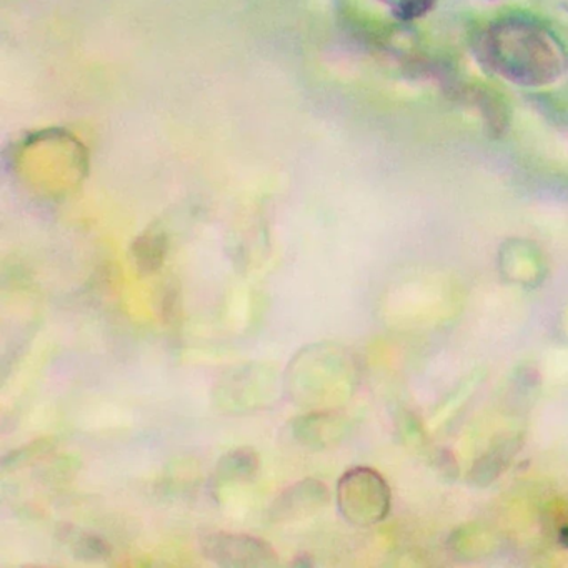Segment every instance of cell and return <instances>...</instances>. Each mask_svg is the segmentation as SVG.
I'll list each match as a JSON object with an SVG mask.
<instances>
[{"mask_svg":"<svg viewBox=\"0 0 568 568\" xmlns=\"http://www.w3.org/2000/svg\"><path fill=\"white\" fill-rule=\"evenodd\" d=\"M351 358L335 345H308L292 358L287 390L304 407H321L352 387Z\"/></svg>","mask_w":568,"mask_h":568,"instance_id":"cell-1","label":"cell"},{"mask_svg":"<svg viewBox=\"0 0 568 568\" xmlns=\"http://www.w3.org/2000/svg\"><path fill=\"white\" fill-rule=\"evenodd\" d=\"M335 500L344 520L355 527H372L390 514V487L371 467H354L345 471L338 478Z\"/></svg>","mask_w":568,"mask_h":568,"instance_id":"cell-2","label":"cell"},{"mask_svg":"<svg viewBox=\"0 0 568 568\" xmlns=\"http://www.w3.org/2000/svg\"><path fill=\"white\" fill-rule=\"evenodd\" d=\"M201 551L209 561L227 568L277 567L278 554L264 538L232 531H211L201 537Z\"/></svg>","mask_w":568,"mask_h":568,"instance_id":"cell-3","label":"cell"},{"mask_svg":"<svg viewBox=\"0 0 568 568\" xmlns=\"http://www.w3.org/2000/svg\"><path fill=\"white\" fill-rule=\"evenodd\" d=\"M331 500V491L324 481L304 478L281 491L267 511L268 521L284 525L305 520L321 511Z\"/></svg>","mask_w":568,"mask_h":568,"instance_id":"cell-4","label":"cell"},{"mask_svg":"<svg viewBox=\"0 0 568 568\" xmlns=\"http://www.w3.org/2000/svg\"><path fill=\"white\" fill-rule=\"evenodd\" d=\"M348 424L335 410H312L291 422L292 438L308 450H325L341 444Z\"/></svg>","mask_w":568,"mask_h":568,"instance_id":"cell-5","label":"cell"},{"mask_svg":"<svg viewBox=\"0 0 568 568\" xmlns=\"http://www.w3.org/2000/svg\"><path fill=\"white\" fill-rule=\"evenodd\" d=\"M261 455L255 448L239 447L219 458L214 470L215 485H244L261 474Z\"/></svg>","mask_w":568,"mask_h":568,"instance_id":"cell-6","label":"cell"},{"mask_svg":"<svg viewBox=\"0 0 568 568\" xmlns=\"http://www.w3.org/2000/svg\"><path fill=\"white\" fill-rule=\"evenodd\" d=\"M520 445L521 438L514 434L491 445L490 450L485 452L484 457L471 467L470 477H468L470 481L478 485L491 484L507 467L508 462L514 457L515 452L520 448Z\"/></svg>","mask_w":568,"mask_h":568,"instance_id":"cell-7","label":"cell"},{"mask_svg":"<svg viewBox=\"0 0 568 568\" xmlns=\"http://www.w3.org/2000/svg\"><path fill=\"white\" fill-rule=\"evenodd\" d=\"M61 540L68 545L71 554L82 561H104L112 557V545L101 535L65 525L59 531Z\"/></svg>","mask_w":568,"mask_h":568,"instance_id":"cell-8","label":"cell"},{"mask_svg":"<svg viewBox=\"0 0 568 568\" xmlns=\"http://www.w3.org/2000/svg\"><path fill=\"white\" fill-rule=\"evenodd\" d=\"M135 261L145 274L158 271L165 257V237L161 234H145L134 245Z\"/></svg>","mask_w":568,"mask_h":568,"instance_id":"cell-9","label":"cell"},{"mask_svg":"<svg viewBox=\"0 0 568 568\" xmlns=\"http://www.w3.org/2000/svg\"><path fill=\"white\" fill-rule=\"evenodd\" d=\"M558 541H560L561 547H568V524L560 527L557 534Z\"/></svg>","mask_w":568,"mask_h":568,"instance_id":"cell-10","label":"cell"}]
</instances>
